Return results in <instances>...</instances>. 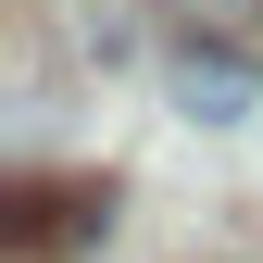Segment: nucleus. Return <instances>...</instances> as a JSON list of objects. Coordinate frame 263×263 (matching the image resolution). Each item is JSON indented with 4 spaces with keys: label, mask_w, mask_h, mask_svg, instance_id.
I'll return each mask as SVG.
<instances>
[{
    "label": "nucleus",
    "mask_w": 263,
    "mask_h": 263,
    "mask_svg": "<svg viewBox=\"0 0 263 263\" xmlns=\"http://www.w3.org/2000/svg\"><path fill=\"white\" fill-rule=\"evenodd\" d=\"M101 226H113V188L101 176H25L13 188V251L25 263H38V251H88Z\"/></svg>",
    "instance_id": "nucleus-1"
},
{
    "label": "nucleus",
    "mask_w": 263,
    "mask_h": 263,
    "mask_svg": "<svg viewBox=\"0 0 263 263\" xmlns=\"http://www.w3.org/2000/svg\"><path fill=\"white\" fill-rule=\"evenodd\" d=\"M163 76H176V113H188V125H238V113L263 101V63H251L238 38H176Z\"/></svg>",
    "instance_id": "nucleus-2"
}]
</instances>
